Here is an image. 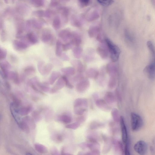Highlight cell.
I'll use <instances>...</instances> for the list:
<instances>
[{
	"mask_svg": "<svg viewBox=\"0 0 155 155\" xmlns=\"http://www.w3.org/2000/svg\"><path fill=\"white\" fill-rule=\"evenodd\" d=\"M147 46L151 54L154 58L155 55L154 47L153 43L151 41H148L147 42Z\"/></svg>",
	"mask_w": 155,
	"mask_h": 155,
	"instance_id": "4dcf8cb0",
	"label": "cell"
},
{
	"mask_svg": "<svg viewBox=\"0 0 155 155\" xmlns=\"http://www.w3.org/2000/svg\"><path fill=\"white\" fill-rule=\"evenodd\" d=\"M65 84V81L62 76L56 82L55 85L52 89V93H54L58 90L62 89L64 86Z\"/></svg>",
	"mask_w": 155,
	"mask_h": 155,
	"instance_id": "2e32d148",
	"label": "cell"
},
{
	"mask_svg": "<svg viewBox=\"0 0 155 155\" xmlns=\"http://www.w3.org/2000/svg\"><path fill=\"white\" fill-rule=\"evenodd\" d=\"M134 148L135 152L139 154L144 155L147 151V144L143 140H140L135 143Z\"/></svg>",
	"mask_w": 155,
	"mask_h": 155,
	"instance_id": "3957f363",
	"label": "cell"
},
{
	"mask_svg": "<svg viewBox=\"0 0 155 155\" xmlns=\"http://www.w3.org/2000/svg\"><path fill=\"white\" fill-rule=\"evenodd\" d=\"M52 26L56 30H58L61 27V21L59 16H56L54 18L52 23Z\"/></svg>",
	"mask_w": 155,
	"mask_h": 155,
	"instance_id": "603a6c76",
	"label": "cell"
},
{
	"mask_svg": "<svg viewBox=\"0 0 155 155\" xmlns=\"http://www.w3.org/2000/svg\"><path fill=\"white\" fill-rule=\"evenodd\" d=\"M61 56H62V58L63 60H64L68 61L69 59V57L65 54H62Z\"/></svg>",
	"mask_w": 155,
	"mask_h": 155,
	"instance_id": "ab89813d",
	"label": "cell"
},
{
	"mask_svg": "<svg viewBox=\"0 0 155 155\" xmlns=\"http://www.w3.org/2000/svg\"><path fill=\"white\" fill-rule=\"evenodd\" d=\"M72 36V32L67 29L61 30L59 34V37L65 42L71 40Z\"/></svg>",
	"mask_w": 155,
	"mask_h": 155,
	"instance_id": "30bf717a",
	"label": "cell"
},
{
	"mask_svg": "<svg viewBox=\"0 0 155 155\" xmlns=\"http://www.w3.org/2000/svg\"><path fill=\"white\" fill-rule=\"evenodd\" d=\"M90 0H79V2L82 7H85L88 6L90 2Z\"/></svg>",
	"mask_w": 155,
	"mask_h": 155,
	"instance_id": "74e56055",
	"label": "cell"
},
{
	"mask_svg": "<svg viewBox=\"0 0 155 155\" xmlns=\"http://www.w3.org/2000/svg\"><path fill=\"white\" fill-rule=\"evenodd\" d=\"M64 148H62V151H61V154H64Z\"/></svg>",
	"mask_w": 155,
	"mask_h": 155,
	"instance_id": "7bdbcfd3",
	"label": "cell"
},
{
	"mask_svg": "<svg viewBox=\"0 0 155 155\" xmlns=\"http://www.w3.org/2000/svg\"><path fill=\"white\" fill-rule=\"evenodd\" d=\"M105 141L104 147L103 149V153L106 154L108 153L112 147L113 140L110 138L104 137Z\"/></svg>",
	"mask_w": 155,
	"mask_h": 155,
	"instance_id": "7c38bea8",
	"label": "cell"
},
{
	"mask_svg": "<svg viewBox=\"0 0 155 155\" xmlns=\"http://www.w3.org/2000/svg\"><path fill=\"white\" fill-rule=\"evenodd\" d=\"M31 2L32 6L36 7H41L44 3V0H31Z\"/></svg>",
	"mask_w": 155,
	"mask_h": 155,
	"instance_id": "83f0119b",
	"label": "cell"
},
{
	"mask_svg": "<svg viewBox=\"0 0 155 155\" xmlns=\"http://www.w3.org/2000/svg\"><path fill=\"white\" fill-rule=\"evenodd\" d=\"M26 37L28 41L32 44H35L37 42V38L35 34L33 33H28Z\"/></svg>",
	"mask_w": 155,
	"mask_h": 155,
	"instance_id": "44dd1931",
	"label": "cell"
},
{
	"mask_svg": "<svg viewBox=\"0 0 155 155\" xmlns=\"http://www.w3.org/2000/svg\"><path fill=\"white\" fill-rule=\"evenodd\" d=\"M61 76V74L59 72H53L50 76L49 79V83L51 85H52Z\"/></svg>",
	"mask_w": 155,
	"mask_h": 155,
	"instance_id": "cb8c5ba5",
	"label": "cell"
},
{
	"mask_svg": "<svg viewBox=\"0 0 155 155\" xmlns=\"http://www.w3.org/2000/svg\"><path fill=\"white\" fill-rule=\"evenodd\" d=\"M29 24L30 25H32L34 27L38 29L41 28L42 26V24L40 21L33 20L30 22Z\"/></svg>",
	"mask_w": 155,
	"mask_h": 155,
	"instance_id": "f546056e",
	"label": "cell"
},
{
	"mask_svg": "<svg viewBox=\"0 0 155 155\" xmlns=\"http://www.w3.org/2000/svg\"><path fill=\"white\" fill-rule=\"evenodd\" d=\"M104 99L106 103L110 106L114 105L116 100L115 95L110 92H107L105 94Z\"/></svg>",
	"mask_w": 155,
	"mask_h": 155,
	"instance_id": "8fae6325",
	"label": "cell"
},
{
	"mask_svg": "<svg viewBox=\"0 0 155 155\" xmlns=\"http://www.w3.org/2000/svg\"><path fill=\"white\" fill-rule=\"evenodd\" d=\"M74 45L70 42H67L66 44L62 45V50L67 51L71 49L73 46Z\"/></svg>",
	"mask_w": 155,
	"mask_h": 155,
	"instance_id": "1f68e13d",
	"label": "cell"
},
{
	"mask_svg": "<svg viewBox=\"0 0 155 155\" xmlns=\"http://www.w3.org/2000/svg\"><path fill=\"white\" fill-rule=\"evenodd\" d=\"M62 77L65 81V84L67 88L71 89H72L74 88V86L71 84L68 79L67 77L66 76H62Z\"/></svg>",
	"mask_w": 155,
	"mask_h": 155,
	"instance_id": "e575fe53",
	"label": "cell"
},
{
	"mask_svg": "<svg viewBox=\"0 0 155 155\" xmlns=\"http://www.w3.org/2000/svg\"><path fill=\"white\" fill-rule=\"evenodd\" d=\"M41 40L44 43L51 42L53 40V37L52 34L49 31H44L42 34Z\"/></svg>",
	"mask_w": 155,
	"mask_h": 155,
	"instance_id": "4fadbf2b",
	"label": "cell"
},
{
	"mask_svg": "<svg viewBox=\"0 0 155 155\" xmlns=\"http://www.w3.org/2000/svg\"><path fill=\"white\" fill-rule=\"evenodd\" d=\"M71 23L73 26L77 27H79L81 26L82 23L80 19L75 16L71 17Z\"/></svg>",
	"mask_w": 155,
	"mask_h": 155,
	"instance_id": "ffe728a7",
	"label": "cell"
},
{
	"mask_svg": "<svg viewBox=\"0 0 155 155\" xmlns=\"http://www.w3.org/2000/svg\"><path fill=\"white\" fill-rule=\"evenodd\" d=\"M7 54L6 50L0 47V60L4 59L6 57Z\"/></svg>",
	"mask_w": 155,
	"mask_h": 155,
	"instance_id": "d590c367",
	"label": "cell"
},
{
	"mask_svg": "<svg viewBox=\"0 0 155 155\" xmlns=\"http://www.w3.org/2000/svg\"><path fill=\"white\" fill-rule=\"evenodd\" d=\"M82 51V48L79 46H76L74 48L73 52L75 57L77 59H79L81 56Z\"/></svg>",
	"mask_w": 155,
	"mask_h": 155,
	"instance_id": "d4e9b609",
	"label": "cell"
},
{
	"mask_svg": "<svg viewBox=\"0 0 155 155\" xmlns=\"http://www.w3.org/2000/svg\"><path fill=\"white\" fill-rule=\"evenodd\" d=\"M70 42L74 46H79L81 44V40L80 36L78 34L72 33V38Z\"/></svg>",
	"mask_w": 155,
	"mask_h": 155,
	"instance_id": "5bb4252c",
	"label": "cell"
},
{
	"mask_svg": "<svg viewBox=\"0 0 155 155\" xmlns=\"http://www.w3.org/2000/svg\"><path fill=\"white\" fill-rule=\"evenodd\" d=\"M57 138L58 140L60 142H62L63 140V138L62 136L60 134L57 135Z\"/></svg>",
	"mask_w": 155,
	"mask_h": 155,
	"instance_id": "b9f144b4",
	"label": "cell"
},
{
	"mask_svg": "<svg viewBox=\"0 0 155 155\" xmlns=\"http://www.w3.org/2000/svg\"><path fill=\"white\" fill-rule=\"evenodd\" d=\"M97 97L95 98V103L99 109L105 111H108L111 110V106L107 103L104 100L99 99Z\"/></svg>",
	"mask_w": 155,
	"mask_h": 155,
	"instance_id": "ba28073f",
	"label": "cell"
},
{
	"mask_svg": "<svg viewBox=\"0 0 155 155\" xmlns=\"http://www.w3.org/2000/svg\"><path fill=\"white\" fill-rule=\"evenodd\" d=\"M152 62L145 67L144 72L148 78L153 79L155 78V64L154 60H152Z\"/></svg>",
	"mask_w": 155,
	"mask_h": 155,
	"instance_id": "8992f818",
	"label": "cell"
},
{
	"mask_svg": "<svg viewBox=\"0 0 155 155\" xmlns=\"http://www.w3.org/2000/svg\"><path fill=\"white\" fill-rule=\"evenodd\" d=\"M59 10L63 21L65 23H67L68 21L69 13L68 9L66 7H62L60 8Z\"/></svg>",
	"mask_w": 155,
	"mask_h": 155,
	"instance_id": "e0dca14e",
	"label": "cell"
},
{
	"mask_svg": "<svg viewBox=\"0 0 155 155\" xmlns=\"http://www.w3.org/2000/svg\"><path fill=\"white\" fill-rule=\"evenodd\" d=\"M5 76L3 73L0 71V82H2L4 80Z\"/></svg>",
	"mask_w": 155,
	"mask_h": 155,
	"instance_id": "60d3db41",
	"label": "cell"
},
{
	"mask_svg": "<svg viewBox=\"0 0 155 155\" xmlns=\"http://www.w3.org/2000/svg\"><path fill=\"white\" fill-rule=\"evenodd\" d=\"M89 85V82L88 80L83 79L77 84L76 88L79 92H82L88 89Z\"/></svg>",
	"mask_w": 155,
	"mask_h": 155,
	"instance_id": "9c48e42d",
	"label": "cell"
},
{
	"mask_svg": "<svg viewBox=\"0 0 155 155\" xmlns=\"http://www.w3.org/2000/svg\"><path fill=\"white\" fill-rule=\"evenodd\" d=\"M131 127L134 131H137L142 128L143 121L140 116L136 113H132L131 114Z\"/></svg>",
	"mask_w": 155,
	"mask_h": 155,
	"instance_id": "7a4b0ae2",
	"label": "cell"
},
{
	"mask_svg": "<svg viewBox=\"0 0 155 155\" xmlns=\"http://www.w3.org/2000/svg\"><path fill=\"white\" fill-rule=\"evenodd\" d=\"M60 1L63 2H67L69 1L70 0H60Z\"/></svg>",
	"mask_w": 155,
	"mask_h": 155,
	"instance_id": "ee69618b",
	"label": "cell"
},
{
	"mask_svg": "<svg viewBox=\"0 0 155 155\" xmlns=\"http://www.w3.org/2000/svg\"><path fill=\"white\" fill-rule=\"evenodd\" d=\"M71 62L72 65L76 68L78 72L79 73H81L84 71V66L80 60H74L71 61Z\"/></svg>",
	"mask_w": 155,
	"mask_h": 155,
	"instance_id": "9a60e30c",
	"label": "cell"
},
{
	"mask_svg": "<svg viewBox=\"0 0 155 155\" xmlns=\"http://www.w3.org/2000/svg\"><path fill=\"white\" fill-rule=\"evenodd\" d=\"M44 64V63L43 62H39L38 64V70L43 75L49 74L53 68V65L51 64H48L45 65Z\"/></svg>",
	"mask_w": 155,
	"mask_h": 155,
	"instance_id": "5b68a950",
	"label": "cell"
},
{
	"mask_svg": "<svg viewBox=\"0 0 155 155\" xmlns=\"http://www.w3.org/2000/svg\"><path fill=\"white\" fill-rule=\"evenodd\" d=\"M61 71L63 73L68 76H73L75 73V70L72 67L63 68Z\"/></svg>",
	"mask_w": 155,
	"mask_h": 155,
	"instance_id": "ac0fdd59",
	"label": "cell"
},
{
	"mask_svg": "<svg viewBox=\"0 0 155 155\" xmlns=\"http://www.w3.org/2000/svg\"><path fill=\"white\" fill-rule=\"evenodd\" d=\"M104 127V124L98 121H93L90 125V128L91 130H95L102 128Z\"/></svg>",
	"mask_w": 155,
	"mask_h": 155,
	"instance_id": "4316f807",
	"label": "cell"
},
{
	"mask_svg": "<svg viewBox=\"0 0 155 155\" xmlns=\"http://www.w3.org/2000/svg\"><path fill=\"white\" fill-rule=\"evenodd\" d=\"M112 146L114 152L117 155L124 154V148L122 143L117 140H113Z\"/></svg>",
	"mask_w": 155,
	"mask_h": 155,
	"instance_id": "52a82bcc",
	"label": "cell"
},
{
	"mask_svg": "<svg viewBox=\"0 0 155 155\" xmlns=\"http://www.w3.org/2000/svg\"><path fill=\"white\" fill-rule=\"evenodd\" d=\"M62 44L61 42L58 40L56 42V54L58 57H60L62 54Z\"/></svg>",
	"mask_w": 155,
	"mask_h": 155,
	"instance_id": "484cf974",
	"label": "cell"
},
{
	"mask_svg": "<svg viewBox=\"0 0 155 155\" xmlns=\"http://www.w3.org/2000/svg\"><path fill=\"white\" fill-rule=\"evenodd\" d=\"M105 42L110 53L111 60L113 62L118 61L121 51L119 48L108 38H106Z\"/></svg>",
	"mask_w": 155,
	"mask_h": 155,
	"instance_id": "6da1fadb",
	"label": "cell"
},
{
	"mask_svg": "<svg viewBox=\"0 0 155 155\" xmlns=\"http://www.w3.org/2000/svg\"><path fill=\"white\" fill-rule=\"evenodd\" d=\"M119 122L122 131V140L125 145L128 143V135L127 127L123 116H120Z\"/></svg>",
	"mask_w": 155,
	"mask_h": 155,
	"instance_id": "277c9868",
	"label": "cell"
},
{
	"mask_svg": "<svg viewBox=\"0 0 155 155\" xmlns=\"http://www.w3.org/2000/svg\"><path fill=\"white\" fill-rule=\"evenodd\" d=\"M25 72L27 75H30L35 73V70L33 67L29 66L25 69Z\"/></svg>",
	"mask_w": 155,
	"mask_h": 155,
	"instance_id": "836d02e7",
	"label": "cell"
},
{
	"mask_svg": "<svg viewBox=\"0 0 155 155\" xmlns=\"http://www.w3.org/2000/svg\"><path fill=\"white\" fill-rule=\"evenodd\" d=\"M14 46L19 50L25 49L28 46L27 44L25 42L19 41H14Z\"/></svg>",
	"mask_w": 155,
	"mask_h": 155,
	"instance_id": "d6986e66",
	"label": "cell"
},
{
	"mask_svg": "<svg viewBox=\"0 0 155 155\" xmlns=\"http://www.w3.org/2000/svg\"><path fill=\"white\" fill-rule=\"evenodd\" d=\"M111 115L113 121L116 123H118L120 121L119 113L118 110L116 108H113L111 111Z\"/></svg>",
	"mask_w": 155,
	"mask_h": 155,
	"instance_id": "7402d4cb",
	"label": "cell"
},
{
	"mask_svg": "<svg viewBox=\"0 0 155 155\" xmlns=\"http://www.w3.org/2000/svg\"><path fill=\"white\" fill-rule=\"evenodd\" d=\"M58 4V0H51L50 5L52 7H56Z\"/></svg>",
	"mask_w": 155,
	"mask_h": 155,
	"instance_id": "f35d334b",
	"label": "cell"
},
{
	"mask_svg": "<svg viewBox=\"0 0 155 155\" xmlns=\"http://www.w3.org/2000/svg\"><path fill=\"white\" fill-rule=\"evenodd\" d=\"M45 12L42 10H38L34 12V15L38 17H42L45 16Z\"/></svg>",
	"mask_w": 155,
	"mask_h": 155,
	"instance_id": "8d00e7d4",
	"label": "cell"
},
{
	"mask_svg": "<svg viewBox=\"0 0 155 155\" xmlns=\"http://www.w3.org/2000/svg\"><path fill=\"white\" fill-rule=\"evenodd\" d=\"M114 0H97L101 5L108 7L111 5L114 2Z\"/></svg>",
	"mask_w": 155,
	"mask_h": 155,
	"instance_id": "f1b7e54d",
	"label": "cell"
},
{
	"mask_svg": "<svg viewBox=\"0 0 155 155\" xmlns=\"http://www.w3.org/2000/svg\"><path fill=\"white\" fill-rule=\"evenodd\" d=\"M61 119L62 122L66 124H69L71 122V119L70 116L66 115L61 116Z\"/></svg>",
	"mask_w": 155,
	"mask_h": 155,
	"instance_id": "d6a6232c",
	"label": "cell"
}]
</instances>
